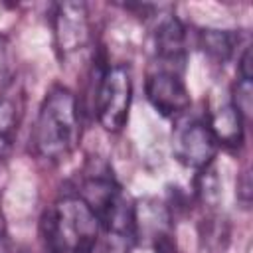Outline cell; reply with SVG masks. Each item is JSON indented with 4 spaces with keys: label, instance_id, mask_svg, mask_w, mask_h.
I'll return each mask as SVG.
<instances>
[{
    "label": "cell",
    "instance_id": "cell-1",
    "mask_svg": "<svg viewBox=\"0 0 253 253\" xmlns=\"http://www.w3.org/2000/svg\"><path fill=\"white\" fill-rule=\"evenodd\" d=\"M79 136L81 121L75 95L63 85H53L45 93L32 128L34 152L45 162H61L75 150Z\"/></svg>",
    "mask_w": 253,
    "mask_h": 253
},
{
    "label": "cell",
    "instance_id": "cell-2",
    "mask_svg": "<svg viewBox=\"0 0 253 253\" xmlns=\"http://www.w3.org/2000/svg\"><path fill=\"white\" fill-rule=\"evenodd\" d=\"M45 253H97L101 227L79 194H65L42 217Z\"/></svg>",
    "mask_w": 253,
    "mask_h": 253
},
{
    "label": "cell",
    "instance_id": "cell-3",
    "mask_svg": "<svg viewBox=\"0 0 253 253\" xmlns=\"http://www.w3.org/2000/svg\"><path fill=\"white\" fill-rule=\"evenodd\" d=\"M132 101V75L128 65L115 63L101 69L95 87V115L109 132H119L126 121Z\"/></svg>",
    "mask_w": 253,
    "mask_h": 253
},
{
    "label": "cell",
    "instance_id": "cell-4",
    "mask_svg": "<svg viewBox=\"0 0 253 253\" xmlns=\"http://www.w3.org/2000/svg\"><path fill=\"white\" fill-rule=\"evenodd\" d=\"M172 152L186 168L206 170L215 158L217 140L208 123L200 119H186L180 121L172 132Z\"/></svg>",
    "mask_w": 253,
    "mask_h": 253
},
{
    "label": "cell",
    "instance_id": "cell-5",
    "mask_svg": "<svg viewBox=\"0 0 253 253\" xmlns=\"http://www.w3.org/2000/svg\"><path fill=\"white\" fill-rule=\"evenodd\" d=\"M53 40L61 61L85 51L91 42V22L87 4L61 2L53 12Z\"/></svg>",
    "mask_w": 253,
    "mask_h": 253
},
{
    "label": "cell",
    "instance_id": "cell-6",
    "mask_svg": "<svg viewBox=\"0 0 253 253\" xmlns=\"http://www.w3.org/2000/svg\"><path fill=\"white\" fill-rule=\"evenodd\" d=\"M146 99L166 119H180L190 107L182 69L156 63L146 75Z\"/></svg>",
    "mask_w": 253,
    "mask_h": 253
},
{
    "label": "cell",
    "instance_id": "cell-7",
    "mask_svg": "<svg viewBox=\"0 0 253 253\" xmlns=\"http://www.w3.org/2000/svg\"><path fill=\"white\" fill-rule=\"evenodd\" d=\"M154 42H156L158 63L184 69L188 38H186V28L178 18L170 16V18L162 20L160 26L156 28Z\"/></svg>",
    "mask_w": 253,
    "mask_h": 253
},
{
    "label": "cell",
    "instance_id": "cell-8",
    "mask_svg": "<svg viewBox=\"0 0 253 253\" xmlns=\"http://www.w3.org/2000/svg\"><path fill=\"white\" fill-rule=\"evenodd\" d=\"M208 126L211 128L217 144H227V146H239L243 140V119L241 115L233 109L231 103H225L217 107L211 115L210 121H206Z\"/></svg>",
    "mask_w": 253,
    "mask_h": 253
},
{
    "label": "cell",
    "instance_id": "cell-9",
    "mask_svg": "<svg viewBox=\"0 0 253 253\" xmlns=\"http://www.w3.org/2000/svg\"><path fill=\"white\" fill-rule=\"evenodd\" d=\"M20 103L16 97L4 93L0 97V162L6 160L12 144H14V136L18 130V123H20Z\"/></svg>",
    "mask_w": 253,
    "mask_h": 253
},
{
    "label": "cell",
    "instance_id": "cell-10",
    "mask_svg": "<svg viewBox=\"0 0 253 253\" xmlns=\"http://www.w3.org/2000/svg\"><path fill=\"white\" fill-rule=\"evenodd\" d=\"M239 38L227 30H202L200 34V45L202 49L215 61H227L235 49V43Z\"/></svg>",
    "mask_w": 253,
    "mask_h": 253
},
{
    "label": "cell",
    "instance_id": "cell-11",
    "mask_svg": "<svg viewBox=\"0 0 253 253\" xmlns=\"http://www.w3.org/2000/svg\"><path fill=\"white\" fill-rule=\"evenodd\" d=\"M253 87H251V79H243L239 77L237 83L233 85V95H231V105L233 109L241 115L243 121H249L251 117V107H253Z\"/></svg>",
    "mask_w": 253,
    "mask_h": 253
},
{
    "label": "cell",
    "instance_id": "cell-12",
    "mask_svg": "<svg viewBox=\"0 0 253 253\" xmlns=\"http://www.w3.org/2000/svg\"><path fill=\"white\" fill-rule=\"evenodd\" d=\"M12 73H14V63H12L10 43L4 36H0V97L8 91L12 83Z\"/></svg>",
    "mask_w": 253,
    "mask_h": 253
},
{
    "label": "cell",
    "instance_id": "cell-13",
    "mask_svg": "<svg viewBox=\"0 0 253 253\" xmlns=\"http://www.w3.org/2000/svg\"><path fill=\"white\" fill-rule=\"evenodd\" d=\"M154 253H182L170 233L160 231L154 239Z\"/></svg>",
    "mask_w": 253,
    "mask_h": 253
},
{
    "label": "cell",
    "instance_id": "cell-14",
    "mask_svg": "<svg viewBox=\"0 0 253 253\" xmlns=\"http://www.w3.org/2000/svg\"><path fill=\"white\" fill-rule=\"evenodd\" d=\"M0 253H10V239H8V229L2 213V204H0Z\"/></svg>",
    "mask_w": 253,
    "mask_h": 253
}]
</instances>
